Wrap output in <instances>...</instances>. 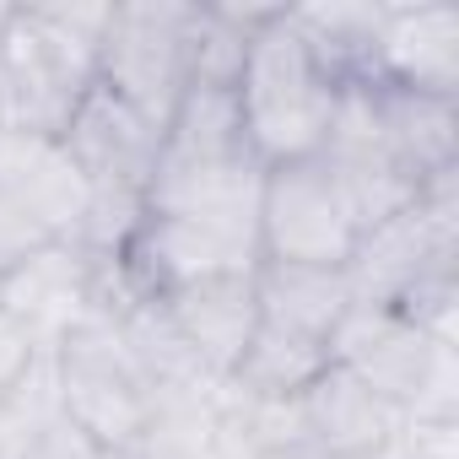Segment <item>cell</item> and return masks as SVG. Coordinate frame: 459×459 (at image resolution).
Returning a JSON list of instances; mask_svg holds the SVG:
<instances>
[{
    "mask_svg": "<svg viewBox=\"0 0 459 459\" xmlns=\"http://www.w3.org/2000/svg\"><path fill=\"white\" fill-rule=\"evenodd\" d=\"M114 0H28L0 28V87L12 130L65 135L82 98L98 87V44Z\"/></svg>",
    "mask_w": 459,
    "mask_h": 459,
    "instance_id": "obj_1",
    "label": "cell"
},
{
    "mask_svg": "<svg viewBox=\"0 0 459 459\" xmlns=\"http://www.w3.org/2000/svg\"><path fill=\"white\" fill-rule=\"evenodd\" d=\"M233 98H238V119H244L255 157L265 168H276V162H298V157L325 152L341 82L319 65L308 39L292 28V12L276 6V17L249 44V60H244Z\"/></svg>",
    "mask_w": 459,
    "mask_h": 459,
    "instance_id": "obj_2",
    "label": "cell"
},
{
    "mask_svg": "<svg viewBox=\"0 0 459 459\" xmlns=\"http://www.w3.org/2000/svg\"><path fill=\"white\" fill-rule=\"evenodd\" d=\"M330 362L357 373L400 421H459V346L432 341L394 308L351 303L330 335Z\"/></svg>",
    "mask_w": 459,
    "mask_h": 459,
    "instance_id": "obj_3",
    "label": "cell"
},
{
    "mask_svg": "<svg viewBox=\"0 0 459 459\" xmlns=\"http://www.w3.org/2000/svg\"><path fill=\"white\" fill-rule=\"evenodd\" d=\"M49 378H55L60 416L108 454H119L146 427V416L157 405L152 378L119 341L114 319L98 308L49 346Z\"/></svg>",
    "mask_w": 459,
    "mask_h": 459,
    "instance_id": "obj_4",
    "label": "cell"
},
{
    "mask_svg": "<svg viewBox=\"0 0 459 459\" xmlns=\"http://www.w3.org/2000/svg\"><path fill=\"white\" fill-rule=\"evenodd\" d=\"M459 271V173L421 184L416 205L368 227L346 260L351 298L368 308H400L416 287Z\"/></svg>",
    "mask_w": 459,
    "mask_h": 459,
    "instance_id": "obj_5",
    "label": "cell"
},
{
    "mask_svg": "<svg viewBox=\"0 0 459 459\" xmlns=\"http://www.w3.org/2000/svg\"><path fill=\"white\" fill-rule=\"evenodd\" d=\"M357 238H362V221L325 157H298V162L265 168L260 211H255L260 260L346 271Z\"/></svg>",
    "mask_w": 459,
    "mask_h": 459,
    "instance_id": "obj_6",
    "label": "cell"
},
{
    "mask_svg": "<svg viewBox=\"0 0 459 459\" xmlns=\"http://www.w3.org/2000/svg\"><path fill=\"white\" fill-rule=\"evenodd\" d=\"M184 28L189 0H114L98 44V87L168 130L178 98L189 92Z\"/></svg>",
    "mask_w": 459,
    "mask_h": 459,
    "instance_id": "obj_7",
    "label": "cell"
},
{
    "mask_svg": "<svg viewBox=\"0 0 459 459\" xmlns=\"http://www.w3.org/2000/svg\"><path fill=\"white\" fill-rule=\"evenodd\" d=\"M255 265H260L255 238L221 233V227H205V221H184V216H157V211H146L141 233L119 255V271L141 298H173L216 276H249Z\"/></svg>",
    "mask_w": 459,
    "mask_h": 459,
    "instance_id": "obj_8",
    "label": "cell"
},
{
    "mask_svg": "<svg viewBox=\"0 0 459 459\" xmlns=\"http://www.w3.org/2000/svg\"><path fill=\"white\" fill-rule=\"evenodd\" d=\"M0 195L33 227H44L55 244H71L82 227V211L92 200V178L76 168L60 135L6 130L0 135Z\"/></svg>",
    "mask_w": 459,
    "mask_h": 459,
    "instance_id": "obj_9",
    "label": "cell"
},
{
    "mask_svg": "<svg viewBox=\"0 0 459 459\" xmlns=\"http://www.w3.org/2000/svg\"><path fill=\"white\" fill-rule=\"evenodd\" d=\"M368 82L400 87V92H427V98H459V12L384 0Z\"/></svg>",
    "mask_w": 459,
    "mask_h": 459,
    "instance_id": "obj_10",
    "label": "cell"
},
{
    "mask_svg": "<svg viewBox=\"0 0 459 459\" xmlns=\"http://www.w3.org/2000/svg\"><path fill=\"white\" fill-rule=\"evenodd\" d=\"M292 416H298L303 454H319V459H373L400 432V416L341 362H330L292 400Z\"/></svg>",
    "mask_w": 459,
    "mask_h": 459,
    "instance_id": "obj_11",
    "label": "cell"
},
{
    "mask_svg": "<svg viewBox=\"0 0 459 459\" xmlns=\"http://www.w3.org/2000/svg\"><path fill=\"white\" fill-rule=\"evenodd\" d=\"M60 141L92 184H125V189H146L162 157V125L119 103L108 87H92L82 98Z\"/></svg>",
    "mask_w": 459,
    "mask_h": 459,
    "instance_id": "obj_12",
    "label": "cell"
},
{
    "mask_svg": "<svg viewBox=\"0 0 459 459\" xmlns=\"http://www.w3.org/2000/svg\"><path fill=\"white\" fill-rule=\"evenodd\" d=\"M173 330L184 335L189 357L200 362V373L221 389L233 378L244 346L255 341V325H260V303H255V271L249 276H216V281H200V287H184L173 298H162Z\"/></svg>",
    "mask_w": 459,
    "mask_h": 459,
    "instance_id": "obj_13",
    "label": "cell"
},
{
    "mask_svg": "<svg viewBox=\"0 0 459 459\" xmlns=\"http://www.w3.org/2000/svg\"><path fill=\"white\" fill-rule=\"evenodd\" d=\"M0 308L49 351L65 330H76L92 314V260L71 244L39 249L22 271L0 281Z\"/></svg>",
    "mask_w": 459,
    "mask_h": 459,
    "instance_id": "obj_14",
    "label": "cell"
},
{
    "mask_svg": "<svg viewBox=\"0 0 459 459\" xmlns=\"http://www.w3.org/2000/svg\"><path fill=\"white\" fill-rule=\"evenodd\" d=\"M255 303H260V325L325 341L341 330V319L351 314V281L346 271H325V265H255Z\"/></svg>",
    "mask_w": 459,
    "mask_h": 459,
    "instance_id": "obj_15",
    "label": "cell"
},
{
    "mask_svg": "<svg viewBox=\"0 0 459 459\" xmlns=\"http://www.w3.org/2000/svg\"><path fill=\"white\" fill-rule=\"evenodd\" d=\"M378 119H384V141H389L394 162L416 184L459 173V98H427V92L378 87Z\"/></svg>",
    "mask_w": 459,
    "mask_h": 459,
    "instance_id": "obj_16",
    "label": "cell"
},
{
    "mask_svg": "<svg viewBox=\"0 0 459 459\" xmlns=\"http://www.w3.org/2000/svg\"><path fill=\"white\" fill-rule=\"evenodd\" d=\"M271 17H276V6H200V0H189V28H184L189 87L233 92L244 76L249 44Z\"/></svg>",
    "mask_w": 459,
    "mask_h": 459,
    "instance_id": "obj_17",
    "label": "cell"
},
{
    "mask_svg": "<svg viewBox=\"0 0 459 459\" xmlns=\"http://www.w3.org/2000/svg\"><path fill=\"white\" fill-rule=\"evenodd\" d=\"M330 368V346L276 330V325H255V341L244 346L233 378L221 389L238 394V400H298L319 373Z\"/></svg>",
    "mask_w": 459,
    "mask_h": 459,
    "instance_id": "obj_18",
    "label": "cell"
},
{
    "mask_svg": "<svg viewBox=\"0 0 459 459\" xmlns=\"http://www.w3.org/2000/svg\"><path fill=\"white\" fill-rule=\"evenodd\" d=\"M287 12L341 87L373 76V39H378L384 0H314V6H287Z\"/></svg>",
    "mask_w": 459,
    "mask_h": 459,
    "instance_id": "obj_19",
    "label": "cell"
},
{
    "mask_svg": "<svg viewBox=\"0 0 459 459\" xmlns=\"http://www.w3.org/2000/svg\"><path fill=\"white\" fill-rule=\"evenodd\" d=\"M216 394H157L146 427L114 459H200L211 416H216Z\"/></svg>",
    "mask_w": 459,
    "mask_h": 459,
    "instance_id": "obj_20",
    "label": "cell"
},
{
    "mask_svg": "<svg viewBox=\"0 0 459 459\" xmlns=\"http://www.w3.org/2000/svg\"><path fill=\"white\" fill-rule=\"evenodd\" d=\"M200 459H265V454H260V443H255V432H249L244 405L227 394V389L216 394V416H211V432H205Z\"/></svg>",
    "mask_w": 459,
    "mask_h": 459,
    "instance_id": "obj_21",
    "label": "cell"
},
{
    "mask_svg": "<svg viewBox=\"0 0 459 459\" xmlns=\"http://www.w3.org/2000/svg\"><path fill=\"white\" fill-rule=\"evenodd\" d=\"M39 357H44V346L0 308V405H6L22 384H28V373L39 368Z\"/></svg>",
    "mask_w": 459,
    "mask_h": 459,
    "instance_id": "obj_22",
    "label": "cell"
},
{
    "mask_svg": "<svg viewBox=\"0 0 459 459\" xmlns=\"http://www.w3.org/2000/svg\"><path fill=\"white\" fill-rule=\"evenodd\" d=\"M49 244H55V238L44 233V227H33L6 195H0V281H6L12 271H22V265H28L39 249H49Z\"/></svg>",
    "mask_w": 459,
    "mask_h": 459,
    "instance_id": "obj_23",
    "label": "cell"
},
{
    "mask_svg": "<svg viewBox=\"0 0 459 459\" xmlns=\"http://www.w3.org/2000/svg\"><path fill=\"white\" fill-rule=\"evenodd\" d=\"M394 459H459V421H400L389 437Z\"/></svg>",
    "mask_w": 459,
    "mask_h": 459,
    "instance_id": "obj_24",
    "label": "cell"
},
{
    "mask_svg": "<svg viewBox=\"0 0 459 459\" xmlns=\"http://www.w3.org/2000/svg\"><path fill=\"white\" fill-rule=\"evenodd\" d=\"M12 130V108H6V87H0V135Z\"/></svg>",
    "mask_w": 459,
    "mask_h": 459,
    "instance_id": "obj_25",
    "label": "cell"
},
{
    "mask_svg": "<svg viewBox=\"0 0 459 459\" xmlns=\"http://www.w3.org/2000/svg\"><path fill=\"white\" fill-rule=\"evenodd\" d=\"M17 459H49V454H44V443H39V437H33V443H28V448H22V454H17Z\"/></svg>",
    "mask_w": 459,
    "mask_h": 459,
    "instance_id": "obj_26",
    "label": "cell"
},
{
    "mask_svg": "<svg viewBox=\"0 0 459 459\" xmlns=\"http://www.w3.org/2000/svg\"><path fill=\"white\" fill-rule=\"evenodd\" d=\"M287 459H319V454H287ZM373 459H394V454H389V443H384V448H378Z\"/></svg>",
    "mask_w": 459,
    "mask_h": 459,
    "instance_id": "obj_27",
    "label": "cell"
},
{
    "mask_svg": "<svg viewBox=\"0 0 459 459\" xmlns=\"http://www.w3.org/2000/svg\"><path fill=\"white\" fill-rule=\"evenodd\" d=\"M6 17H12V6H6V0H0V28H6Z\"/></svg>",
    "mask_w": 459,
    "mask_h": 459,
    "instance_id": "obj_28",
    "label": "cell"
}]
</instances>
